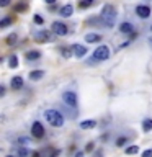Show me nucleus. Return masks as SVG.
<instances>
[{
  "instance_id": "20e7f679",
  "label": "nucleus",
  "mask_w": 152,
  "mask_h": 157,
  "mask_svg": "<svg viewBox=\"0 0 152 157\" xmlns=\"http://www.w3.org/2000/svg\"><path fill=\"white\" fill-rule=\"evenodd\" d=\"M62 101L66 103L69 108H77L78 106V98H77V93L72 92V90H66L62 93Z\"/></svg>"
},
{
  "instance_id": "e433bc0d",
  "label": "nucleus",
  "mask_w": 152,
  "mask_h": 157,
  "mask_svg": "<svg viewBox=\"0 0 152 157\" xmlns=\"http://www.w3.org/2000/svg\"><path fill=\"white\" fill-rule=\"evenodd\" d=\"M150 29H152V26H150Z\"/></svg>"
},
{
  "instance_id": "c756f323",
  "label": "nucleus",
  "mask_w": 152,
  "mask_h": 157,
  "mask_svg": "<svg viewBox=\"0 0 152 157\" xmlns=\"http://www.w3.org/2000/svg\"><path fill=\"white\" fill-rule=\"evenodd\" d=\"M93 147H95V146H93V142H88L87 147H85V151H87V152H90V151H93Z\"/></svg>"
},
{
  "instance_id": "c9c22d12",
  "label": "nucleus",
  "mask_w": 152,
  "mask_h": 157,
  "mask_svg": "<svg viewBox=\"0 0 152 157\" xmlns=\"http://www.w3.org/2000/svg\"><path fill=\"white\" fill-rule=\"evenodd\" d=\"M7 157H13V155H7Z\"/></svg>"
},
{
  "instance_id": "6e6552de",
  "label": "nucleus",
  "mask_w": 152,
  "mask_h": 157,
  "mask_svg": "<svg viewBox=\"0 0 152 157\" xmlns=\"http://www.w3.org/2000/svg\"><path fill=\"white\" fill-rule=\"evenodd\" d=\"M134 12H136L137 17L142 18V20H146V18L150 17V7H149V5H137Z\"/></svg>"
},
{
  "instance_id": "dca6fc26",
  "label": "nucleus",
  "mask_w": 152,
  "mask_h": 157,
  "mask_svg": "<svg viewBox=\"0 0 152 157\" xmlns=\"http://www.w3.org/2000/svg\"><path fill=\"white\" fill-rule=\"evenodd\" d=\"M29 78H31V80H34V82H36V80H41V78L44 77V72L43 71H31V72H29V75H28Z\"/></svg>"
},
{
  "instance_id": "1a4fd4ad",
  "label": "nucleus",
  "mask_w": 152,
  "mask_h": 157,
  "mask_svg": "<svg viewBox=\"0 0 152 157\" xmlns=\"http://www.w3.org/2000/svg\"><path fill=\"white\" fill-rule=\"evenodd\" d=\"M70 49H72V54L75 57H78V59L85 57V54H87V48L82 46V44H72Z\"/></svg>"
},
{
  "instance_id": "7ed1b4c3",
  "label": "nucleus",
  "mask_w": 152,
  "mask_h": 157,
  "mask_svg": "<svg viewBox=\"0 0 152 157\" xmlns=\"http://www.w3.org/2000/svg\"><path fill=\"white\" fill-rule=\"evenodd\" d=\"M110 56H111V51L106 44H100L93 51V59H97V61H106V59H110Z\"/></svg>"
},
{
  "instance_id": "72a5a7b5",
  "label": "nucleus",
  "mask_w": 152,
  "mask_h": 157,
  "mask_svg": "<svg viewBox=\"0 0 152 157\" xmlns=\"http://www.w3.org/2000/svg\"><path fill=\"white\" fill-rule=\"evenodd\" d=\"M33 157H41V155H39V152H34V154H33Z\"/></svg>"
},
{
  "instance_id": "412c9836",
  "label": "nucleus",
  "mask_w": 152,
  "mask_h": 157,
  "mask_svg": "<svg viewBox=\"0 0 152 157\" xmlns=\"http://www.w3.org/2000/svg\"><path fill=\"white\" fill-rule=\"evenodd\" d=\"M126 154L127 155H132V154H137V152H139V147L137 146H129V147H126Z\"/></svg>"
},
{
  "instance_id": "423d86ee",
  "label": "nucleus",
  "mask_w": 152,
  "mask_h": 157,
  "mask_svg": "<svg viewBox=\"0 0 152 157\" xmlns=\"http://www.w3.org/2000/svg\"><path fill=\"white\" fill-rule=\"evenodd\" d=\"M31 136L36 137V139H43V137H44V126H43V123H39V121L33 123V124H31Z\"/></svg>"
},
{
  "instance_id": "6ab92c4d",
  "label": "nucleus",
  "mask_w": 152,
  "mask_h": 157,
  "mask_svg": "<svg viewBox=\"0 0 152 157\" xmlns=\"http://www.w3.org/2000/svg\"><path fill=\"white\" fill-rule=\"evenodd\" d=\"M8 66L12 69H17L18 67V57L17 56H10L8 57Z\"/></svg>"
},
{
  "instance_id": "aec40b11",
  "label": "nucleus",
  "mask_w": 152,
  "mask_h": 157,
  "mask_svg": "<svg viewBox=\"0 0 152 157\" xmlns=\"http://www.w3.org/2000/svg\"><path fill=\"white\" fill-rule=\"evenodd\" d=\"M93 2H95V0H80V2H78V8H88L93 5Z\"/></svg>"
},
{
  "instance_id": "39448f33",
  "label": "nucleus",
  "mask_w": 152,
  "mask_h": 157,
  "mask_svg": "<svg viewBox=\"0 0 152 157\" xmlns=\"http://www.w3.org/2000/svg\"><path fill=\"white\" fill-rule=\"evenodd\" d=\"M57 34L54 31H48V29H43V31H38L36 33V41H41V43H49V41H54Z\"/></svg>"
},
{
  "instance_id": "4468645a",
  "label": "nucleus",
  "mask_w": 152,
  "mask_h": 157,
  "mask_svg": "<svg viewBox=\"0 0 152 157\" xmlns=\"http://www.w3.org/2000/svg\"><path fill=\"white\" fill-rule=\"evenodd\" d=\"M80 129H92V128L97 126V121L95 120H85V121H80Z\"/></svg>"
},
{
  "instance_id": "4be33fe9",
  "label": "nucleus",
  "mask_w": 152,
  "mask_h": 157,
  "mask_svg": "<svg viewBox=\"0 0 152 157\" xmlns=\"http://www.w3.org/2000/svg\"><path fill=\"white\" fill-rule=\"evenodd\" d=\"M17 39H18V36L17 34H8V38H7V44L8 46H12V44H17Z\"/></svg>"
},
{
  "instance_id": "f03ea898",
  "label": "nucleus",
  "mask_w": 152,
  "mask_h": 157,
  "mask_svg": "<svg viewBox=\"0 0 152 157\" xmlns=\"http://www.w3.org/2000/svg\"><path fill=\"white\" fill-rule=\"evenodd\" d=\"M44 120H46L51 126L54 128H61L64 126V116L61 111L54 110V108H49V110L44 111Z\"/></svg>"
},
{
  "instance_id": "f257e3e1",
  "label": "nucleus",
  "mask_w": 152,
  "mask_h": 157,
  "mask_svg": "<svg viewBox=\"0 0 152 157\" xmlns=\"http://www.w3.org/2000/svg\"><path fill=\"white\" fill-rule=\"evenodd\" d=\"M100 18L105 21V26L106 28H113V26H115V20H116V10H115V7L110 5V3L103 5Z\"/></svg>"
},
{
  "instance_id": "2f4dec72",
  "label": "nucleus",
  "mask_w": 152,
  "mask_h": 157,
  "mask_svg": "<svg viewBox=\"0 0 152 157\" xmlns=\"http://www.w3.org/2000/svg\"><path fill=\"white\" fill-rule=\"evenodd\" d=\"M0 95H2V97L5 95V87H3V85H2V87H0Z\"/></svg>"
},
{
  "instance_id": "f704fd0d",
  "label": "nucleus",
  "mask_w": 152,
  "mask_h": 157,
  "mask_svg": "<svg viewBox=\"0 0 152 157\" xmlns=\"http://www.w3.org/2000/svg\"><path fill=\"white\" fill-rule=\"evenodd\" d=\"M149 46H150V49H152V38H149Z\"/></svg>"
},
{
  "instance_id": "393cba45",
  "label": "nucleus",
  "mask_w": 152,
  "mask_h": 157,
  "mask_svg": "<svg viewBox=\"0 0 152 157\" xmlns=\"http://www.w3.org/2000/svg\"><path fill=\"white\" fill-rule=\"evenodd\" d=\"M61 52H62L64 57H70V56H74V54H72V49H67V48H62Z\"/></svg>"
},
{
  "instance_id": "9d476101",
  "label": "nucleus",
  "mask_w": 152,
  "mask_h": 157,
  "mask_svg": "<svg viewBox=\"0 0 152 157\" xmlns=\"http://www.w3.org/2000/svg\"><path fill=\"white\" fill-rule=\"evenodd\" d=\"M118 28H120V31H121L123 34H131L132 31H134V25L129 23V21H123Z\"/></svg>"
},
{
  "instance_id": "473e14b6",
  "label": "nucleus",
  "mask_w": 152,
  "mask_h": 157,
  "mask_svg": "<svg viewBox=\"0 0 152 157\" xmlns=\"http://www.w3.org/2000/svg\"><path fill=\"white\" fill-rule=\"evenodd\" d=\"M54 2H56V0H46V3H49V5H51V3H54Z\"/></svg>"
},
{
  "instance_id": "a878e982",
  "label": "nucleus",
  "mask_w": 152,
  "mask_h": 157,
  "mask_svg": "<svg viewBox=\"0 0 152 157\" xmlns=\"http://www.w3.org/2000/svg\"><path fill=\"white\" fill-rule=\"evenodd\" d=\"M10 23H12V18H8V17H7V18H3L2 21H0V28H7Z\"/></svg>"
},
{
  "instance_id": "b1692460",
  "label": "nucleus",
  "mask_w": 152,
  "mask_h": 157,
  "mask_svg": "<svg viewBox=\"0 0 152 157\" xmlns=\"http://www.w3.org/2000/svg\"><path fill=\"white\" fill-rule=\"evenodd\" d=\"M28 155H29V151L26 147H21V149L18 151V157H28Z\"/></svg>"
},
{
  "instance_id": "bb28decb",
  "label": "nucleus",
  "mask_w": 152,
  "mask_h": 157,
  "mask_svg": "<svg viewBox=\"0 0 152 157\" xmlns=\"http://www.w3.org/2000/svg\"><path fill=\"white\" fill-rule=\"evenodd\" d=\"M33 20H34V23H36V25H43V21H44L41 15H34V17H33Z\"/></svg>"
},
{
  "instance_id": "ddd939ff",
  "label": "nucleus",
  "mask_w": 152,
  "mask_h": 157,
  "mask_svg": "<svg viewBox=\"0 0 152 157\" xmlns=\"http://www.w3.org/2000/svg\"><path fill=\"white\" fill-rule=\"evenodd\" d=\"M10 85H12L13 90H20V88L23 87V77H20V75H15L12 78V82H10Z\"/></svg>"
},
{
  "instance_id": "cd10ccee",
  "label": "nucleus",
  "mask_w": 152,
  "mask_h": 157,
  "mask_svg": "<svg viewBox=\"0 0 152 157\" xmlns=\"http://www.w3.org/2000/svg\"><path fill=\"white\" fill-rule=\"evenodd\" d=\"M141 157H152V149H146V151L141 154Z\"/></svg>"
},
{
  "instance_id": "a211bd4d",
  "label": "nucleus",
  "mask_w": 152,
  "mask_h": 157,
  "mask_svg": "<svg viewBox=\"0 0 152 157\" xmlns=\"http://www.w3.org/2000/svg\"><path fill=\"white\" fill-rule=\"evenodd\" d=\"M17 142L21 147H28L29 144H31V137H26V136H21V137H18L17 139Z\"/></svg>"
},
{
  "instance_id": "c85d7f7f",
  "label": "nucleus",
  "mask_w": 152,
  "mask_h": 157,
  "mask_svg": "<svg viewBox=\"0 0 152 157\" xmlns=\"http://www.w3.org/2000/svg\"><path fill=\"white\" fill-rule=\"evenodd\" d=\"M10 2L12 0H0V7H7V5H10Z\"/></svg>"
},
{
  "instance_id": "f3484780",
  "label": "nucleus",
  "mask_w": 152,
  "mask_h": 157,
  "mask_svg": "<svg viewBox=\"0 0 152 157\" xmlns=\"http://www.w3.org/2000/svg\"><path fill=\"white\" fill-rule=\"evenodd\" d=\"M142 129H144V132L152 131V118H144V121H142Z\"/></svg>"
},
{
  "instance_id": "f8f14e48",
  "label": "nucleus",
  "mask_w": 152,
  "mask_h": 157,
  "mask_svg": "<svg viewBox=\"0 0 152 157\" xmlns=\"http://www.w3.org/2000/svg\"><path fill=\"white\" fill-rule=\"evenodd\" d=\"M72 13H74V7L70 3H67V5H64V7L59 10V15L61 17H66V18H69V17H72Z\"/></svg>"
},
{
  "instance_id": "2eb2a0df",
  "label": "nucleus",
  "mask_w": 152,
  "mask_h": 157,
  "mask_svg": "<svg viewBox=\"0 0 152 157\" xmlns=\"http://www.w3.org/2000/svg\"><path fill=\"white\" fill-rule=\"evenodd\" d=\"M25 57H26L28 61H36V59L41 57V52H39V51H34V49H33V51L25 52Z\"/></svg>"
},
{
  "instance_id": "0eeeda50",
  "label": "nucleus",
  "mask_w": 152,
  "mask_h": 157,
  "mask_svg": "<svg viewBox=\"0 0 152 157\" xmlns=\"http://www.w3.org/2000/svg\"><path fill=\"white\" fill-rule=\"evenodd\" d=\"M52 31L57 34V36H66V34L69 33V28H67V25L66 23H62V21H52Z\"/></svg>"
},
{
  "instance_id": "5701e85b",
  "label": "nucleus",
  "mask_w": 152,
  "mask_h": 157,
  "mask_svg": "<svg viewBox=\"0 0 152 157\" xmlns=\"http://www.w3.org/2000/svg\"><path fill=\"white\" fill-rule=\"evenodd\" d=\"M126 142H127V137H124V136H123V137H118V139H116V146H118V147H123Z\"/></svg>"
},
{
  "instance_id": "7c9ffc66",
  "label": "nucleus",
  "mask_w": 152,
  "mask_h": 157,
  "mask_svg": "<svg viewBox=\"0 0 152 157\" xmlns=\"http://www.w3.org/2000/svg\"><path fill=\"white\" fill-rule=\"evenodd\" d=\"M74 157H83V151H78V152H75V155Z\"/></svg>"
},
{
  "instance_id": "9b49d317",
  "label": "nucleus",
  "mask_w": 152,
  "mask_h": 157,
  "mask_svg": "<svg viewBox=\"0 0 152 157\" xmlns=\"http://www.w3.org/2000/svg\"><path fill=\"white\" fill-rule=\"evenodd\" d=\"M101 39H103V38H101L98 33H87V34H85V41H87V43H90V44L100 43Z\"/></svg>"
}]
</instances>
